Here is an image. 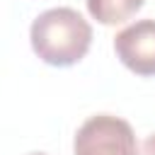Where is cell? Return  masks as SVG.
<instances>
[{"label":"cell","instance_id":"cell-1","mask_svg":"<svg viewBox=\"0 0 155 155\" xmlns=\"http://www.w3.org/2000/svg\"><path fill=\"white\" fill-rule=\"evenodd\" d=\"M29 41L46 65L68 68L87 56L92 46V27L73 7H51L31 22Z\"/></svg>","mask_w":155,"mask_h":155},{"label":"cell","instance_id":"cell-2","mask_svg":"<svg viewBox=\"0 0 155 155\" xmlns=\"http://www.w3.org/2000/svg\"><path fill=\"white\" fill-rule=\"evenodd\" d=\"M73 155H138L136 133L121 116L94 114L78 128Z\"/></svg>","mask_w":155,"mask_h":155},{"label":"cell","instance_id":"cell-3","mask_svg":"<svg viewBox=\"0 0 155 155\" xmlns=\"http://www.w3.org/2000/svg\"><path fill=\"white\" fill-rule=\"evenodd\" d=\"M116 58L136 75H155V19H138L114 36Z\"/></svg>","mask_w":155,"mask_h":155},{"label":"cell","instance_id":"cell-4","mask_svg":"<svg viewBox=\"0 0 155 155\" xmlns=\"http://www.w3.org/2000/svg\"><path fill=\"white\" fill-rule=\"evenodd\" d=\"M85 2L92 19H97L104 27H114L131 19L143 7L145 0H85Z\"/></svg>","mask_w":155,"mask_h":155},{"label":"cell","instance_id":"cell-5","mask_svg":"<svg viewBox=\"0 0 155 155\" xmlns=\"http://www.w3.org/2000/svg\"><path fill=\"white\" fill-rule=\"evenodd\" d=\"M143 155H155V133H150L143 140Z\"/></svg>","mask_w":155,"mask_h":155},{"label":"cell","instance_id":"cell-6","mask_svg":"<svg viewBox=\"0 0 155 155\" xmlns=\"http://www.w3.org/2000/svg\"><path fill=\"white\" fill-rule=\"evenodd\" d=\"M27 155H48V153H27Z\"/></svg>","mask_w":155,"mask_h":155}]
</instances>
